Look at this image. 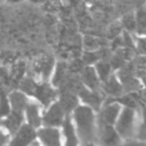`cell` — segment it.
I'll list each match as a JSON object with an SVG mask.
<instances>
[{"label":"cell","instance_id":"obj_1","mask_svg":"<svg viewBox=\"0 0 146 146\" xmlns=\"http://www.w3.org/2000/svg\"><path fill=\"white\" fill-rule=\"evenodd\" d=\"M73 117L82 143L86 146H95L97 139L95 130V115L92 110L88 106H76L74 108Z\"/></svg>","mask_w":146,"mask_h":146},{"label":"cell","instance_id":"obj_2","mask_svg":"<svg viewBox=\"0 0 146 146\" xmlns=\"http://www.w3.org/2000/svg\"><path fill=\"white\" fill-rule=\"evenodd\" d=\"M116 127L115 130L122 138H132L135 136V129H136V111L130 107H125L120 116L116 119Z\"/></svg>","mask_w":146,"mask_h":146},{"label":"cell","instance_id":"obj_3","mask_svg":"<svg viewBox=\"0 0 146 146\" xmlns=\"http://www.w3.org/2000/svg\"><path fill=\"white\" fill-rule=\"evenodd\" d=\"M35 140L36 130L24 122L21 128L10 136L7 146H31V144Z\"/></svg>","mask_w":146,"mask_h":146},{"label":"cell","instance_id":"obj_4","mask_svg":"<svg viewBox=\"0 0 146 146\" xmlns=\"http://www.w3.org/2000/svg\"><path fill=\"white\" fill-rule=\"evenodd\" d=\"M57 95L58 91L50 83H48L47 81H41L36 83L32 97H34L38 100L40 106L46 108L56 100Z\"/></svg>","mask_w":146,"mask_h":146},{"label":"cell","instance_id":"obj_5","mask_svg":"<svg viewBox=\"0 0 146 146\" xmlns=\"http://www.w3.org/2000/svg\"><path fill=\"white\" fill-rule=\"evenodd\" d=\"M65 115L66 114L63 111L58 100L57 102L55 100L48 107H46L44 112L42 113V125L58 128L59 125H62Z\"/></svg>","mask_w":146,"mask_h":146},{"label":"cell","instance_id":"obj_6","mask_svg":"<svg viewBox=\"0 0 146 146\" xmlns=\"http://www.w3.org/2000/svg\"><path fill=\"white\" fill-rule=\"evenodd\" d=\"M96 139L102 146H116L121 140L113 124H107L98 121V132L96 133Z\"/></svg>","mask_w":146,"mask_h":146},{"label":"cell","instance_id":"obj_7","mask_svg":"<svg viewBox=\"0 0 146 146\" xmlns=\"http://www.w3.org/2000/svg\"><path fill=\"white\" fill-rule=\"evenodd\" d=\"M36 139L42 146H62L59 130L55 127H40L36 129Z\"/></svg>","mask_w":146,"mask_h":146},{"label":"cell","instance_id":"obj_8","mask_svg":"<svg viewBox=\"0 0 146 146\" xmlns=\"http://www.w3.org/2000/svg\"><path fill=\"white\" fill-rule=\"evenodd\" d=\"M78 95L80 96V98L82 99L83 103L89 105V107L91 110L98 111L100 108L102 104L104 103V95H103V92L99 91V89L91 90L81 84L80 88L78 89Z\"/></svg>","mask_w":146,"mask_h":146},{"label":"cell","instance_id":"obj_9","mask_svg":"<svg viewBox=\"0 0 146 146\" xmlns=\"http://www.w3.org/2000/svg\"><path fill=\"white\" fill-rule=\"evenodd\" d=\"M24 122L35 130L42 125V114L40 105L34 102H29L24 110Z\"/></svg>","mask_w":146,"mask_h":146},{"label":"cell","instance_id":"obj_10","mask_svg":"<svg viewBox=\"0 0 146 146\" xmlns=\"http://www.w3.org/2000/svg\"><path fill=\"white\" fill-rule=\"evenodd\" d=\"M24 123V113L10 111L7 116H5L2 120H0V127L6 130L10 136L16 132L21 125Z\"/></svg>","mask_w":146,"mask_h":146},{"label":"cell","instance_id":"obj_11","mask_svg":"<svg viewBox=\"0 0 146 146\" xmlns=\"http://www.w3.org/2000/svg\"><path fill=\"white\" fill-rule=\"evenodd\" d=\"M55 66V60L51 56H42L39 59L35 60L34 65H33V70L35 72L36 75H39L41 78V81H47L54 70Z\"/></svg>","mask_w":146,"mask_h":146},{"label":"cell","instance_id":"obj_12","mask_svg":"<svg viewBox=\"0 0 146 146\" xmlns=\"http://www.w3.org/2000/svg\"><path fill=\"white\" fill-rule=\"evenodd\" d=\"M120 113V105L117 103L108 102L105 103L104 107L100 110V113L98 115V121L107 123V124H114Z\"/></svg>","mask_w":146,"mask_h":146},{"label":"cell","instance_id":"obj_13","mask_svg":"<svg viewBox=\"0 0 146 146\" xmlns=\"http://www.w3.org/2000/svg\"><path fill=\"white\" fill-rule=\"evenodd\" d=\"M8 99H9V105H10V111L24 113V110L30 102L29 97L22 92L19 89L18 90H13L8 94Z\"/></svg>","mask_w":146,"mask_h":146},{"label":"cell","instance_id":"obj_14","mask_svg":"<svg viewBox=\"0 0 146 146\" xmlns=\"http://www.w3.org/2000/svg\"><path fill=\"white\" fill-rule=\"evenodd\" d=\"M59 99L58 103L60 104L63 111L65 114L71 113L78 105V98H76V92L70 91V90H59Z\"/></svg>","mask_w":146,"mask_h":146},{"label":"cell","instance_id":"obj_15","mask_svg":"<svg viewBox=\"0 0 146 146\" xmlns=\"http://www.w3.org/2000/svg\"><path fill=\"white\" fill-rule=\"evenodd\" d=\"M103 90L104 92L111 97V98H116L123 94V88L121 82H119L117 78L113 74H111L105 81H103Z\"/></svg>","mask_w":146,"mask_h":146},{"label":"cell","instance_id":"obj_16","mask_svg":"<svg viewBox=\"0 0 146 146\" xmlns=\"http://www.w3.org/2000/svg\"><path fill=\"white\" fill-rule=\"evenodd\" d=\"M99 81L100 80H99L96 71L92 67L86 66L84 68L81 70V82L88 89L98 90L99 89Z\"/></svg>","mask_w":146,"mask_h":146},{"label":"cell","instance_id":"obj_17","mask_svg":"<svg viewBox=\"0 0 146 146\" xmlns=\"http://www.w3.org/2000/svg\"><path fill=\"white\" fill-rule=\"evenodd\" d=\"M62 125H63V131L65 136V146H78V138H76L75 130H74L70 114L65 115Z\"/></svg>","mask_w":146,"mask_h":146},{"label":"cell","instance_id":"obj_18","mask_svg":"<svg viewBox=\"0 0 146 146\" xmlns=\"http://www.w3.org/2000/svg\"><path fill=\"white\" fill-rule=\"evenodd\" d=\"M68 68H67V65L66 63L64 62H59L57 63L56 65V68H55V74H54V78H52V86L58 88L60 87L65 80L68 78Z\"/></svg>","mask_w":146,"mask_h":146},{"label":"cell","instance_id":"obj_19","mask_svg":"<svg viewBox=\"0 0 146 146\" xmlns=\"http://www.w3.org/2000/svg\"><path fill=\"white\" fill-rule=\"evenodd\" d=\"M112 72V66L108 62V59H100L96 64V73L98 74V78L100 81H105Z\"/></svg>","mask_w":146,"mask_h":146},{"label":"cell","instance_id":"obj_20","mask_svg":"<svg viewBox=\"0 0 146 146\" xmlns=\"http://www.w3.org/2000/svg\"><path fill=\"white\" fill-rule=\"evenodd\" d=\"M136 19V32L139 34L146 33V8L139 7L135 14Z\"/></svg>","mask_w":146,"mask_h":146},{"label":"cell","instance_id":"obj_21","mask_svg":"<svg viewBox=\"0 0 146 146\" xmlns=\"http://www.w3.org/2000/svg\"><path fill=\"white\" fill-rule=\"evenodd\" d=\"M36 83H38V81H35L34 78H32V76H25V78L21 81L19 90H21L22 92H24L27 97H32Z\"/></svg>","mask_w":146,"mask_h":146},{"label":"cell","instance_id":"obj_22","mask_svg":"<svg viewBox=\"0 0 146 146\" xmlns=\"http://www.w3.org/2000/svg\"><path fill=\"white\" fill-rule=\"evenodd\" d=\"M139 106L141 110V122L137 130V139L146 143V104L140 103Z\"/></svg>","mask_w":146,"mask_h":146},{"label":"cell","instance_id":"obj_23","mask_svg":"<svg viewBox=\"0 0 146 146\" xmlns=\"http://www.w3.org/2000/svg\"><path fill=\"white\" fill-rule=\"evenodd\" d=\"M10 112V105L8 99V92L0 87V120L7 116Z\"/></svg>","mask_w":146,"mask_h":146},{"label":"cell","instance_id":"obj_24","mask_svg":"<svg viewBox=\"0 0 146 146\" xmlns=\"http://www.w3.org/2000/svg\"><path fill=\"white\" fill-rule=\"evenodd\" d=\"M121 26L128 31V32H135L136 31V19L135 15L131 13H125L121 19Z\"/></svg>","mask_w":146,"mask_h":146},{"label":"cell","instance_id":"obj_25","mask_svg":"<svg viewBox=\"0 0 146 146\" xmlns=\"http://www.w3.org/2000/svg\"><path fill=\"white\" fill-rule=\"evenodd\" d=\"M121 38H122V42H123V48H129V49H133L135 48V42H133V40L131 38L130 32H128V31L123 32Z\"/></svg>","mask_w":146,"mask_h":146},{"label":"cell","instance_id":"obj_26","mask_svg":"<svg viewBox=\"0 0 146 146\" xmlns=\"http://www.w3.org/2000/svg\"><path fill=\"white\" fill-rule=\"evenodd\" d=\"M120 31H121V24L114 23V24H112V25L110 26L107 36L111 38V39H114L115 36H117V35L120 34Z\"/></svg>","mask_w":146,"mask_h":146},{"label":"cell","instance_id":"obj_27","mask_svg":"<svg viewBox=\"0 0 146 146\" xmlns=\"http://www.w3.org/2000/svg\"><path fill=\"white\" fill-rule=\"evenodd\" d=\"M84 44H86V47H87L89 50H95V49H97V48L99 47V43H98L97 40H96L95 38H92V36H86V39H84Z\"/></svg>","mask_w":146,"mask_h":146},{"label":"cell","instance_id":"obj_28","mask_svg":"<svg viewBox=\"0 0 146 146\" xmlns=\"http://www.w3.org/2000/svg\"><path fill=\"white\" fill-rule=\"evenodd\" d=\"M116 146H146V143L144 141H140V140H135V139H131V138H128L123 143H119Z\"/></svg>","mask_w":146,"mask_h":146},{"label":"cell","instance_id":"obj_29","mask_svg":"<svg viewBox=\"0 0 146 146\" xmlns=\"http://www.w3.org/2000/svg\"><path fill=\"white\" fill-rule=\"evenodd\" d=\"M137 51L140 55H146V38H140L137 40Z\"/></svg>","mask_w":146,"mask_h":146},{"label":"cell","instance_id":"obj_30","mask_svg":"<svg viewBox=\"0 0 146 146\" xmlns=\"http://www.w3.org/2000/svg\"><path fill=\"white\" fill-rule=\"evenodd\" d=\"M9 138H10V135L0 127V146H7Z\"/></svg>","mask_w":146,"mask_h":146},{"label":"cell","instance_id":"obj_31","mask_svg":"<svg viewBox=\"0 0 146 146\" xmlns=\"http://www.w3.org/2000/svg\"><path fill=\"white\" fill-rule=\"evenodd\" d=\"M138 95H139V98H140V103L146 104V91L140 90V91H138Z\"/></svg>","mask_w":146,"mask_h":146},{"label":"cell","instance_id":"obj_32","mask_svg":"<svg viewBox=\"0 0 146 146\" xmlns=\"http://www.w3.org/2000/svg\"><path fill=\"white\" fill-rule=\"evenodd\" d=\"M140 79H141V80L144 81V84L146 86V72H145V74H144V75H143V76H141Z\"/></svg>","mask_w":146,"mask_h":146},{"label":"cell","instance_id":"obj_33","mask_svg":"<svg viewBox=\"0 0 146 146\" xmlns=\"http://www.w3.org/2000/svg\"><path fill=\"white\" fill-rule=\"evenodd\" d=\"M31 146H41V145H40V143H39V141H36V140H35V141H33V143L31 144Z\"/></svg>","mask_w":146,"mask_h":146}]
</instances>
